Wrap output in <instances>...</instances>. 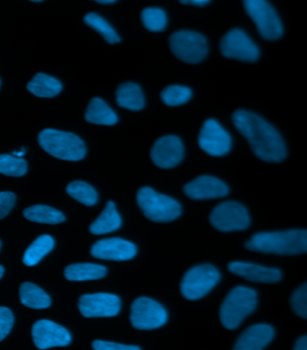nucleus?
<instances>
[{
  "instance_id": "23",
  "label": "nucleus",
  "mask_w": 307,
  "mask_h": 350,
  "mask_svg": "<svg viewBox=\"0 0 307 350\" xmlns=\"http://www.w3.org/2000/svg\"><path fill=\"white\" fill-rule=\"evenodd\" d=\"M107 274L104 266L93 263H76L68 266L64 271V277L70 281H86L99 280Z\"/></svg>"
},
{
  "instance_id": "4",
  "label": "nucleus",
  "mask_w": 307,
  "mask_h": 350,
  "mask_svg": "<svg viewBox=\"0 0 307 350\" xmlns=\"http://www.w3.org/2000/svg\"><path fill=\"white\" fill-rule=\"evenodd\" d=\"M39 145L51 157L66 161H79L84 159V142L70 132L47 130L40 132Z\"/></svg>"
},
{
  "instance_id": "2",
  "label": "nucleus",
  "mask_w": 307,
  "mask_h": 350,
  "mask_svg": "<svg viewBox=\"0 0 307 350\" xmlns=\"http://www.w3.org/2000/svg\"><path fill=\"white\" fill-rule=\"evenodd\" d=\"M249 251L276 255H297L307 252V231L265 232L254 234L245 243Z\"/></svg>"
},
{
  "instance_id": "20",
  "label": "nucleus",
  "mask_w": 307,
  "mask_h": 350,
  "mask_svg": "<svg viewBox=\"0 0 307 350\" xmlns=\"http://www.w3.org/2000/svg\"><path fill=\"white\" fill-rule=\"evenodd\" d=\"M122 225V219L113 202H108L100 216L91 224V234L100 235L116 231Z\"/></svg>"
},
{
  "instance_id": "7",
  "label": "nucleus",
  "mask_w": 307,
  "mask_h": 350,
  "mask_svg": "<svg viewBox=\"0 0 307 350\" xmlns=\"http://www.w3.org/2000/svg\"><path fill=\"white\" fill-rule=\"evenodd\" d=\"M247 14L263 39L275 41L283 33L282 24L274 8L266 0H243Z\"/></svg>"
},
{
  "instance_id": "18",
  "label": "nucleus",
  "mask_w": 307,
  "mask_h": 350,
  "mask_svg": "<svg viewBox=\"0 0 307 350\" xmlns=\"http://www.w3.org/2000/svg\"><path fill=\"white\" fill-rule=\"evenodd\" d=\"M228 271L232 274L251 281V282L277 283L282 278L280 269L249 262H234L229 263Z\"/></svg>"
},
{
  "instance_id": "15",
  "label": "nucleus",
  "mask_w": 307,
  "mask_h": 350,
  "mask_svg": "<svg viewBox=\"0 0 307 350\" xmlns=\"http://www.w3.org/2000/svg\"><path fill=\"white\" fill-rule=\"evenodd\" d=\"M184 156L182 140L176 136L160 137L154 143L151 151V159L157 167L173 168L179 165Z\"/></svg>"
},
{
  "instance_id": "1",
  "label": "nucleus",
  "mask_w": 307,
  "mask_h": 350,
  "mask_svg": "<svg viewBox=\"0 0 307 350\" xmlns=\"http://www.w3.org/2000/svg\"><path fill=\"white\" fill-rule=\"evenodd\" d=\"M237 131L248 140L258 159L269 163H278L285 159V143L280 134L262 118L251 111L240 110L232 116Z\"/></svg>"
},
{
  "instance_id": "43",
  "label": "nucleus",
  "mask_w": 307,
  "mask_h": 350,
  "mask_svg": "<svg viewBox=\"0 0 307 350\" xmlns=\"http://www.w3.org/2000/svg\"><path fill=\"white\" fill-rule=\"evenodd\" d=\"M0 247H1V243H0Z\"/></svg>"
},
{
  "instance_id": "29",
  "label": "nucleus",
  "mask_w": 307,
  "mask_h": 350,
  "mask_svg": "<svg viewBox=\"0 0 307 350\" xmlns=\"http://www.w3.org/2000/svg\"><path fill=\"white\" fill-rule=\"evenodd\" d=\"M86 24L93 28L95 31L99 33L103 38L108 42V44H114L120 42L119 36H117L116 31L112 28L111 25L102 16L97 14L90 13L84 17Z\"/></svg>"
},
{
  "instance_id": "5",
  "label": "nucleus",
  "mask_w": 307,
  "mask_h": 350,
  "mask_svg": "<svg viewBox=\"0 0 307 350\" xmlns=\"http://www.w3.org/2000/svg\"><path fill=\"white\" fill-rule=\"evenodd\" d=\"M136 200L146 219L155 223L171 222L182 214V206L176 200L158 193L150 187L140 188L137 192Z\"/></svg>"
},
{
  "instance_id": "42",
  "label": "nucleus",
  "mask_w": 307,
  "mask_h": 350,
  "mask_svg": "<svg viewBox=\"0 0 307 350\" xmlns=\"http://www.w3.org/2000/svg\"><path fill=\"white\" fill-rule=\"evenodd\" d=\"M30 1H33V2H41V1H42V0H30Z\"/></svg>"
},
{
  "instance_id": "13",
  "label": "nucleus",
  "mask_w": 307,
  "mask_h": 350,
  "mask_svg": "<svg viewBox=\"0 0 307 350\" xmlns=\"http://www.w3.org/2000/svg\"><path fill=\"white\" fill-rule=\"evenodd\" d=\"M79 309L86 318L114 317L119 314L121 300L107 293L83 295L79 297Z\"/></svg>"
},
{
  "instance_id": "34",
  "label": "nucleus",
  "mask_w": 307,
  "mask_h": 350,
  "mask_svg": "<svg viewBox=\"0 0 307 350\" xmlns=\"http://www.w3.org/2000/svg\"><path fill=\"white\" fill-rule=\"evenodd\" d=\"M14 324L12 312L7 307H0V341L10 334Z\"/></svg>"
},
{
  "instance_id": "28",
  "label": "nucleus",
  "mask_w": 307,
  "mask_h": 350,
  "mask_svg": "<svg viewBox=\"0 0 307 350\" xmlns=\"http://www.w3.org/2000/svg\"><path fill=\"white\" fill-rule=\"evenodd\" d=\"M66 191L77 202L88 206L96 205L99 200L97 191L93 186L82 180L71 183L66 188Z\"/></svg>"
},
{
  "instance_id": "33",
  "label": "nucleus",
  "mask_w": 307,
  "mask_h": 350,
  "mask_svg": "<svg viewBox=\"0 0 307 350\" xmlns=\"http://www.w3.org/2000/svg\"><path fill=\"white\" fill-rule=\"evenodd\" d=\"M291 306L293 312L298 317L306 319L307 318V284L304 283L302 286L295 289L293 293L291 299Z\"/></svg>"
},
{
  "instance_id": "21",
  "label": "nucleus",
  "mask_w": 307,
  "mask_h": 350,
  "mask_svg": "<svg viewBox=\"0 0 307 350\" xmlns=\"http://www.w3.org/2000/svg\"><path fill=\"white\" fill-rule=\"evenodd\" d=\"M116 102L120 107L129 111H140L145 106L142 89L134 83H125L116 90Z\"/></svg>"
},
{
  "instance_id": "14",
  "label": "nucleus",
  "mask_w": 307,
  "mask_h": 350,
  "mask_svg": "<svg viewBox=\"0 0 307 350\" xmlns=\"http://www.w3.org/2000/svg\"><path fill=\"white\" fill-rule=\"evenodd\" d=\"M32 337L39 349L68 346L71 341L70 332L64 327L48 320H40L34 324Z\"/></svg>"
},
{
  "instance_id": "35",
  "label": "nucleus",
  "mask_w": 307,
  "mask_h": 350,
  "mask_svg": "<svg viewBox=\"0 0 307 350\" xmlns=\"http://www.w3.org/2000/svg\"><path fill=\"white\" fill-rule=\"evenodd\" d=\"M15 203L16 195L12 192H0V219L8 216Z\"/></svg>"
},
{
  "instance_id": "3",
  "label": "nucleus",
  "mask_w": 307,
  "mask_h": 350,
  "mask_svg": "<svg viewBox=\"0 0 307 350\" xmlns=\"http://www.w3.org/2000/svg\"><path fill=\"white\" fill-rule=\"evenodd\" d=\"M257 306V293L246 286H236L226 295L220 307V321L228 329H237Z\"/></svg>"
},
{
  "instance_id": "11",
  "label": "nucleus",
  "mask_w": 307,
  "mask_h": 350,
  "mask_svg": "<svg viewBox=\"0 0 307 350\" xmlns=\"http://www.w3.org/2000/svg\"><path fill=\"white\" fill-rule=\"evenodd\" d=\"M220 50L225 58L240 62H254L260 56L259 48L240 29L231 30L223 36Z\"/></svg>"
},
{
  "instance_id": "26",
  "label": "nucleus",
  "mask_w": 307,
  "mask_h": 350,
  "mask_svg": "<svg viewBox=\"0 0 307 350\" xmlns=\"http://www.w3.org/2000/svg\"><path fill=\"white\" fill-rule=\"evenodd\" d=\"M24 217L32 222L56 225L65 221L64 215L57 209L45 205H36L25 208Z\"/></svg>"
},
{
  "instance_id": "30",
  "label": "nucleus",
  "mask_w": 307,
  "mask_h": 350,
  "mask_svg": "<svg viewBox=\"0 0 307 350\" xmlns=\"http://www.w3.org/2000/svg\"><path fill=\"white\" fill-rule=\"evenodd\" d=\"M27 163L13 154H0V174L7 176L21 177L27 174Z\"/></svg>"
},
{
  "instance_id": "19",
  "label": "nucleus",
  "mask_w": 307,
  "mask_h": 350,
  "mask_svg": "<svg viewBox=\"0 0 307 350\" xmlns=\"http://www.w3.org/2000/svg\"><path fill=\"white\" fill-rule=\"evenodd\" d=\"M275 335L274 329L268 324H255L247 329L238 338L234 349L261 350L265 348Z\"/></svg>"
},
{
  "instance_id": "41",
  "label": "nucleus",
  "mask_w": 307,
  "mask_h": 350,
  "mask_svg": "<svg viewBox=\"0 0 307 350\" xmlns=\"http://www.w3.org/2000/svg\"><path fill=\"white\" fill-rule=\"evenodd\" d=\"M3 274H4V268L1 265H0V278H2Z\"/></svg>"
},
{
  "instance_id": "25",
  "label": "nucleus",
  "mask_w": 307,
  "mask_h": 350,
  "mask_svg": "<svg viewBox=\"0 0 307 350\" xmlns=\"http://www.w3.org/2000/svg\"><path fill=\"white\" fill-rule=\"evenodd\" d=\"M19 297L22 305L31 309H45L51 306L50 297L33 283H23L20 286Z\"/></svg>"
},
{
  "instance_id": "24",
  "label": "nucleus",
  "mask_w": 307,
  "mask_h": 350,
  "mask_svg": "<svg viewBox=\"0 0 307 350\" xmlns=\"http://www.w3.org/2000/svg\"><path fill=\"white\" fill-rule=\"evenodd\" d=\"M61 82L47 74L38 73L27 85V90L37 97L51 98L61 93Z\"/></svg>"
},
{
  "instance_id": "12",
  "label": "nucleus",
  "mask_w": 307,
  "mask_h": 350,
  "mask_svg": "<svg viewBox=\"0 0 307 350\" xmlns=\"http://www.w3.org/2000/svg\"><path fill=\"white\" fill-rule=\"evenodd\" d=\"M199 145L204 152L212 157H223L230 151V135L214 119L204 122L199 132Z\"/></svg>"
},
{
  "instance_id": "9",
  "label": "nucleus",
  "mask_w": 307,
  "mask_h": 350,
  "mask_svg": "<svg viewBox=\"0 0 307 350\" xmlns=\"http://www.w3.org/2000/svg\"><path fill=\"white\" fill-rule=\"evenodd\" d=\"M168 312L164 307L151 298H137L131 306L130 321L134 328L151 331L167 323Z\"/></svg>"
},
{
  "instance_id": "22",
  "label": "nucleus",
  "mask_w": 307,
  "mask_h": 350,
  "mask_svg": "<svg viewBox=\"0 0 307 350\" xmlns=\"http://www.w3.org/2000/svg\"><path fill=\"white\" fill-rule=\"evenodd\" d=\"M88 122L97 125L112 126L117 122V116L110 107L100 98H93L85 113Z\"/></svg>"
},
{
  "instance_id": "8",
  "label": "nucleus",
  "mask_w": 307,
  "mask_h": 350,
  "mask_svg": "<svg viewBox=\"0 0 307 350\" xmlns=\"http://www.w3.org/2000/svg\"><path fill=\"white\" fill-rule=\"evenodd\" d=\"M169 47L177 59L188 64L200 62L208 53L205 37L193 31H179L172 34Z\"/></svg>"
},
{
  "instance_id": "27",
  "label": "nucleus",
  "mask_w": 307,
  "mask_h": 350,
  "mask_svg": "<svg viewBox=\"0 0 307 350\" xmlns=\"http://www.w3.org/2000/svg\"><path fill=\"white\" fill-rule=\"evenodd\" d=\"M54 247V240L50 235H41L34 240L25 251L23 262L28 267L36 266Z\"/></svg>"
},
{
  "instance_id": "32",
  "label": "nucleus",
  "mask_w": 307,
  "mask_h": 350,
  "mask_svg": "<svg viewBox=\"0 0 307 350\" xmlns=\"http://www.w3.org/2000/svg\"><path fill=\"white\" fill-rule=\"evenodd\" d=\"M191 89L182 85H169L162 92L160 97L162 102L168 106H180L184 105L191 98Z\"/></svg>"
},
{
  "instance_id": "38",
  "label": "nucleus",
  "mask_w": 307,
  "mask_h": 350,
  "mask_svg": "<svg viewBox=\"0 0 307 350\" xmlns=\"http://www.w3.org/2000/svg\"><path fill=\"white\" fill-rule=\"evenodd\" d=\"M179 1L185 5H199V7H203V5L210 2L211 0H179Z\"/></svg>"
},
{
  "instance_id": "31",
  "label": "nucleus",
  "mask_w": 307,
  "mask_h": 350,
  "mask_svg": "<svg viewBox=\"0 0 307 350\" xmlns=\"http://www.w3.org/2000/svg\"><path fill=\"white\" fill-rule=\"evenodd\" d=\"M140 18L146 29L151 31H162L167 25V16L160 8H145L143 10Z\"/></svg>"
},
{
  "instance_id": "16",
  "label": "nucleus",
  "mask_w": 307,
  "mask_h": 350,
  "mask_svg": "<svg viewBox=\"0 0 307 350\" xmlns=\"http://www.w3.org/2000/svg\"><path fill=\"white\" fill-rule=\"evenodd\" d=\"M90 254L97 259L123 262L133 259L137 249L133 243L121 238H107L95 243Z\"/></svg>"
},
{
  "instance_id": "17",
  "label": "nucleus",
  "mask_w": 307,
  "mask_h": 350,
  "mask_svg": "<svg viewBox=\"0 0 307 350\" xmlns=\"http://www.w3.org/2000/svg\"><path fill=\"white\" fill-rule=\"evenodd\" d=\"M186 197L193 200L219 199L228 196V185L217 178L203 175L184 186Z\"/></svg>"
},
{
  "instance_id": "6",
  "label": "nucleus",
  "mask_w": 307,
  "mask_h": 350,
  "mask_svg": "<svg viewBox=\"0 0 307 350\" xmlns=\"http://www.w3.org/2000/svg\"><path fill=\"white\" fill-rule=\"evenodd\" d=\"M220 273L215 267L204 264L186 271L180 284V291L188 300H197L205 297L219 282Z\"/></svg>"
},
{
  "instance_id": "39",
  "label": "nucleus",
  "mask_w": 307,
  "mask_h": 350,
  "mask_svg": "<svg viewBox=\"0 0 307 350\" xmlns=\"http://www.w3.org/2000/svg\"><path fill=\"white\" fill-rule=\"evenodd\" d=\"M94 1L99 2L100 4H111V3L116 2V0H94Z\"/></svg>"
},
{
  "instance_id": "10",
  "label": "nucleus",
  "mask_w": 307,
  "mask_h": 350,
  "mask_svg": "<svg viewBox=\"0 0 307 350\" xmlns=\"http://www.w3.org/2000/svg\"><path fill=\"white\" fill-rule=\"evenodd\" d=\"M209 221L214 228L225 233L245 230L251 224L247 209L234 202H225L215 206Z\"/></svg>"
},
{
  "instance_id": "36",
  "label": "nucleus",
  "mask_w": 307,
  "mask_h": 350,
  "mask_svg": "<svg viewBox=\"0 0 307 350\" xmlns=\"http://www.w3.org/2000/svg\"><path fill=\"white\" fill-rule=\"evenodd\" d=\"M95 350H140L139 347L133 345H123L110 341L95 340L93 343Z\"/></svg>"
},
{
  "instance_id": "37",
  "label": "nucleus",
  "mask_w": 307,
  "mask_h": 350,
  "mask_svg": "<svg viewBox=\"0 0 307 350\" xmlns=\"http://www.w3.org/2000/svg\"><path fill=\"white\" fill-rule=\"evenodd\" d=\"M295 350H306L307 349V336H303V337H301L298 338L297 341H295V346H294Z\"/></svg>"
},
{
  "instance_id": "40",
  "label": "nucleus",
  "mask_w": 307,
  "mask_h": 350,
  "mask_svg": "<svg viewBox=\"0 0 307 350\" xmlns=\"http://www.w3.org/2000/svg\"><path fill=\"white\" fill-rule=\"evenodd\" d=\"M13 156L16 157H22L25 154L24 149H22L21 151L19 152H13Z\"/></svg>"
}]
</instances>
